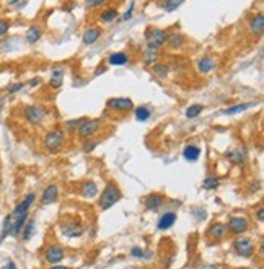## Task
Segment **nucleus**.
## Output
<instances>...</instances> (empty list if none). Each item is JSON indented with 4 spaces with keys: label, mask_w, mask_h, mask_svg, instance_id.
<instances>
[{
    "label": "nucleus",
    "mask_w": 264,
    "mask_h": 269,
    "mask_svg": "<svg viewBox=\"0 0 264 269\" xmlns=\"http://www.w3.org/2000/svg\"><path fill=\"white\" fill-rule=\"evenodd\" d=\"M65 258V251L62 246L59 245H49L46 250H44V260H46L49 265H59Z\"/></svg>",
    "instance_id": "nucleus-9"
},
{
    "label": "nucleus",
    "mask_w": 264,
    "mask_h": 269,
    "mask_svg": "<svg viewBox=\"0 0 264 269\" xmlns=\"http://www.w3.org/2000/svg\"><path fill=\"white\" fill-rule=\"evenodd\" d=\"M85 119H87V117H78V119L67 121V122H65V127L69 129V131H77V129L83 124V121H85Z\"/></svg>",
    "instance_id": "nucleus-36"
},
{
    "label": "nucleus",
    "mask_w": 264,
    "mask_h": 269,
    "mask_svg": "<svg viewBox=\"0 0 264 269\" xmlns=\"http://www.w3.org/2000/svg\"><path fill=\"white\" fill-rule=\"evenodd\" d=\"M176 220H178L176 212H173V211L165 212V214L158 218V223H157V227H158V230H168V228H171L173 225H175Z\"/></svg>",
    "instance_id": "nucleus-16"
},
{
    "label": "nucleus",
    "mask_w": 264,
    "mask_h": 269,
    "mask_svg": "<svg viewBox=\"0 0 264 269\" xmlns=\"http://www.w3.org/2000/svg\"><path fill=\"white\" fill-rule=\"evenodd\" d=\"M23 88H25V83L18 82V83H12V85H10V87L7 88V92H8V95H15V93L21 92Z\"/></svg>",
    "instance_id": "nucleus-38"
},
{
    "label": "nucleus",
    "mask_w": 264,
    "mask_h": 269,
    "mask_svg": "<svg viewBox=\"0 0 264 269\" xmlns=\"http://www.w3.org/2000/svg\"><path fill=\"white\" fill-rule=\"evenodd\" d=\"M220 186V179L217 176H207L204 181H202V188L204 189H217Z\"/></svg>",
    "instance_id": "nucleus-33"
},
{
    "label": "nucleus",
    "mask_w": 264,
    "mask_h": 269,
    "mask_svg": "<svg viewBox=\"0 0 264 269\" xmlns=\"http://www.w3.org/2000/svg\"><path fill=\"white\" fill-rule=\"evenodd\" d=\"M152 74L157 75L158 78H166L170 74V67L166 64H154L152 65Z\"/></svg>",
    "instance_id": "nucleus-32"
},
{
    "label": "nucleus",
    "mask_w": 264,
    "mask_h": 269,
    "mask_svg": "<svg viewBox=\"0 0 264 269\" xmlns=\"http://www.w3.org/2000/svg\"><path fill=\"white\" fill-rule=\"evenodd\" d=\"M258 220H260V222L264 220V211H263V207H260V209H258Z\"/></svg>",
    "instance_id": "nucleus-43"
},
{
    "label": "nucleus",
    "mask_w": 264,
    "mask_h": 269,
    "mask_svg": "<svg viewBox=\"0 0 264 269\" xmlns=\"http://www.w3.org/2000/svg\"><path fill=\"white\" fill-rule=\"evenodd\" d=\"M23 117L30 126H41L46 119V111L38 105H28L23 109Z\"/></svg>",
    "instance_id": "nucleus-4"
},
{
    "label": "nucleus",
    "mask_w": 264,
    "mask_h": 269,
    "mask_svg": "<svg viewBox=\"0 0 264 269\" xmlns=\"http://www.w3.org/2000/svg\"><path fill=\"white\" fill-rule=\"evenodd\" d=\"M184 36L181 35V33H171V35H168L166 36V46H170L171 49H179V48H183V44H184Z\"/></svg>",
    "instance_id": "nucleus-23"
},
{
    "label": "nucleus",
    "mask_w": 264,
    "mask_h": 269,
    "mask_svg": "<svg viewBox=\"0 0 264 269\" xmlns=\"http://www.w3.org/2000/svg\"><path fill=\"white\" fill-rule=\"evenodd\" d=\"M165 204V196L160 193H152L145 198V209L147 211H158Z\"/></svg>",
    "instance_id": "nucleus-13"
},
{
    "label": "nucleus",
    "mask_w": 264,
    "mask_h": 269,
    "mask_svg": "<svg viewBox=\"0 0 264 269\" xmlns=\"http://www.w3.org/2000/svg\"><path fill=\"white\" fill-rule=\"evenodd\" d=\"M36 232V223L35 220H28L25 223V227H23V230H21V238H23V242H30L31 237L35 235Z\"/></svg>",
    "instance_id": "nucleus-30"
},
{
    "label": "nucleus",
    "mask_w": 264,
    "mask_h": 269,
    "mask_svg": "<svg viewBox=\"0 0 264 269\" xmlns=\"http://www.w3.org/2000/svg\"><path fill=\"white\" fill-rule=\"evenodd\" d=\"M227 225H223L222 222H215L212 223V225L209 227V230H207V233H209V237L212 238H223L227 235Z\"/></svg>",
    "instance_id": "nucleus-22"
},
{
    "label": "nucleus",
    "mask_w": 264,
    "mask_h": 269,
    "mask_svg": "<svg viewBox=\"0 0 264 269\" xmlns=\"http://www.w3.org/2000/svg\"><path fill=\"white\" fill-rule=\"evenodd\" d=\"M248 30L253 36H261L263 31H264V15L263 13H258L255 15L253 18L250 20L248 23Z\"/></svg>",
    "instance_id": "nucleus-15"
},
{
    "label": "nucleus",
    "mask_w": 264,
    "mask_h": 269,
    "mask_svg": "<svg viewBox=\"0 0 264 269\" xmlns=\"http://www.w3.org/2000/svg\"><path fill=\"white\" fill-rule=\"evenodd\" d=\"M191 212H193L194 217L198 218V220H204V218H206V211L202 209V207H194Z\"/></svg>",
    "instance_id": "nucleus-40"
},
{
    "label": "nucleus",
    "mask_w": 264,
    "mask_h": 269,
    "mask_svg": "<svg viewBox=\"0 0 264 269\" xmlns=\"http://www.w3.org/2000/svg\"><path fill=\"white\" fill-rule=\"evenodd\" d=\"M116 18H117V10L113 8V7L105 8L103 12L100 13V21H101V23H105V25L113 23V21H116Z\"/></svg>",
    "instance_id": "nucleus-26"
},
{
    "label": "nucleus",
    "mask_w": 264,
    "mask_h": 269,
    "mask_svg": "<svg viewBox=\"0 0 264 269\" xmlns=\"http://www.w3.org/2000/svg\"><path fill=\"white\" fill-rule=\"evenodd\" d=\"M121 196H122L121 189L117 188L114 183H109V184H106V188L103 189V193H101L98 204L103 211H108L113 206H116L117 203H119Z\"/></svg>",
    "instance_id": "nucleus-2"
},
{
    "label": "nucleus",
    "mask_w": 264,
    "mask_h": 269,
    "mask_svg": "<svg viewBox=\"0 0 264 269\" xmlns=\"http://www.w3.org/2000/svg\"><path fill=\"white\" fill-rule=\"evenodd\" d=\"M64 142H65V132L60 127L51 129L43 137V147L49 154H57L59 150H62Z\"/></svg>",
    "instance_id": "nucleus-1"
},
{
    "label": "nucleus",
    "mask_w": 264,
    "mask_h": 269,
    "mask_svg": "<svg viewBox=\"0 0 264 269\" xmlns=\"http://www.w3.org/2000/svg\"><path fill=\"white\" fill-rule=\"evenodd\" d=\"M134 116L139 122H145L152 117V109L147 106H139V108H134Z\"/></svg>",
    "instance_id": "nucleus-27"
},
{
    "label": "nucleus",
    "mask_w": 264,
    "mask_h": 269,
    "mask_svg": "<svg viewBox=\"0 0 264 269\" xmlns=\"http://www.w3.org/2000/svg\"><path fill=\"white\" fill-rule=\"evenodd\" d=\"M43 36V28L41 26H30L25 35V41L28 44H36Z\"/></svg>",
    "instance_id": "nucleus-21"
},
{
    "label": "nucleus",
    "mask_w": 264,
    "mask_h": 269,
    "mask_svg": "<svg viewBox=\"0 0 264 269\" xmlns=\"http://www.w3.org/2000/svg\"><path fill=\"white\" fill-rule=\"evenodd\" d=\"M106 0H85V5L88 8H98L100 5H103Z\"/></svg>",
    "instance_id": "nucleus-41"
},
{
    "label": "nucleus",
    "mask_w": 264,
    "mask_h": 269,
    "mask_svg": "<svg viewBox=\"0 0 264 269\" xmlns=\"http://www.w3.org/2000/svg\"><path fill=\"white\" fill-rule=\"evenodd\" d=\"M101 36V30L97 26H90L85 30V33H83V38H82V41L85 46H90V44H95L100 39Z\"/></svg>",
    "instance_id": "nucleus-18"
},
{
    "label": "nucleus",
    "mask_w": 264,
    "mask_h": 269,
    "mask_svg": "<svg viewBox=\"0 0 264 269\" xmlns=\"http://www.w3.org/2000/svg\"><path fill=\"white\" fill-rule=\"evenodd\" d=\"M225 157L230 163L233 165H243L246 161V150L245 149H230L225 152Z\"/></svg>",
    "instance_id": "nucleus-14"
},
{
    "label": "nucleus",
    "mask_w": 264,
    "mask_h": 269,
    "mask_svg": "<svg viewBox=\"0 0 264 269\" xmlns=\"http://www.w3.org/2000/svg\"><path fill=\"white\" fill-rule=\"evenodd\" d=\"M233 251H235V253H237L240 258L250 260V258L255 256V245L251 243L250 238L240 237V238H237V240H233Z\"/></svg>",
    "instance_id": "nucleus-6"
},
{
    "label": "nucleus",
    "mask_w": 264,
    "mask_h": 269,
    "mask_svg": "<svg viewBox=\"0 0 264 269\" xmlns=\"http://www.w3.org/2000/svg\"><path fill=\"white\" fill-rule=\"evenodd\" d=\"M134 10H136V2L132 0V2L129 3V8L124 12V15H122V18H121V20H122V21H129V20H131V18H132V15H134Z\"/></svg>",
    "instance_id": "nucleus-37"
},
{
    "label": "nucleus",
    "mask_w": 264,
    "mask_h": 269,
    "mask_svg": "<svg viewBox=\"0 0 264 269\" xmlns=\"http://www.w3.org/2000/svg\"><path fill=\"white\" fill-rule=\"evenodd\" d=\"M60 232H62V235L67 238H77V237H82L85 228H83V223L78 220V218H69V220H65L62 225H60Z\"/></svg>",
    "instance_id": "nucleus-7"
},
{
    "label": "nucleus",
    "mask_w": 264,
    "mask_h": 269,
    "mask_svg": "<svg viewBox=\"0 0 264 269\" xmlns=\"http://www.w3.org/2000/svg\"><path fill=\"white\" fill-rule=\"evenodd\" d=\"M201 157V149L198 147V145L194 144H189L186 145V147L183 149V159L189 161V163H193V161H198Z\"/></svg>",
    "instance_id": "nucleus-19"
},
{
    "label": "nucleus",
    "mask_w": 264,
    "mask_h": 269,
    "mask_svg": "<svg viewBox=\"0 0 264 269\" xmlns=\"http://www.w3.org/2000/svg\"><path fill=\"white\" fill-rule=\"evenodd\" d=\"M166 36L168 33L165 30H160V28H147L145 30V44L150 49H160L166 44Z\"/></svg>",
    "instance_id": "nucleus-3"
},
{
    "label": "nucleus",
    "mask_w": 264,
    "mask_h": 269,
    "mask_svg": "<svg viewBox=\"0 0 264 269\" xmlns=\"http://www.w3.org/2000/svg\"><path fill=\"white\" fill-rule=\"evenodd\" d=\"M134 108H136L134 102L127 97H114L106 102V109L114 111V113H129Z\"/></svg>",
    "instance_id": "nucleus-5"
},
{
    "label": "nucleus",
    "mask_w": 264,
    "mask_h": 269,
    "mask_svg": "<svg viewBox=\"0 0 264 269\" xmlns=\"http://www.w3.org/2000/svg\"><path fill=\"white\" fill-rule=\"evenodd\" d=\"M184 2V0H165V10L166 12H175V10L178 7H181V3Z\"/></svg>",
    "instance_id": "nucleus-35"
},
{
    "label": "nucleus",
    "mask_w": 264,
    "mask_h": 269,
    "mask_svg": "<svg viewBox=\"0 0 264 269\" xmlns=\"http://www.w3.org/2000/svg\"><path fill=\"white\" fill-rule=\"evenodd\" d=\"M39 82H41L39 78H33V80L30 82V85H31V87H36V85H39Z\"/></svg>",
    "instance_id": "nucleus-44"
},
{
    "label": "nucleus",
    "mask_w": 264,
    "mask_h": 269,
    "mask_svg": "<svg viewBox=\"0 0 264 269\" xmlns=\"http://www.w3.org/2000/svg\"><path fill=\"white\" fill-rule=\"evenodd\" d=\"M10 30V23L5 18H0V38L5 36Z\"/></svg>",
    "instance_id": "nucleus-39"
},
{
    "label": "nucleus",
    "mask_w": 264,
    "mask_h": 269,
    "mask_svg": "<svg viewBox=\"0 0 264 269\" xmlns=\"http://www.w3.org/2000/svg\"><path fill=\"white\" fill-rule=\"evenodd\" d=\"M101 127V119H85L83 124L77 129V134L80 139H90L93 134H97Z\"/></svg>",
    "instance_id": "nucleus-8"
},
{
    "label": "nucleus",
    "mask_w": 264,
    "mask_h": 269,
    "mask_svg": "<svg viewBox=\"0 0 264 269\" xmlns=\"http://www.w3.org/2000/svg\"><path fill=\"white\" fill-rule=\"evenodd\" d=\"M253 106V103H238V105H233V106H228V108H225L222 111L225 116H235V114H240L243 113V111L250 109Z\"/></svg>",
    "instance_id": "nucleus-25"
},
{
    "label": "nucleus",
    "mask_w": 264,
    "mask_h": 269,
    "mask_svg": "<svg viewBox=\"0 0 264 269\" xmlns=\"http://www.w3.org/2000/svg\"><path fill=\"white\" fill-rule=\"evenodd\" d=\"M20 2H23V0H10L8 5H12V7H13V5H18Z\"/></svg>",
    "instance_id": "nucleus-46"
},
{
    "label": "nucleus",
    "mask_w": 264,
    "mask_h": 269,
    "mask_svg": "<svg viewBox=\"0 0 264 269\" xmlns=\"http://www.w3.org/2000/svg\"><path fill=\"white\" fill-rule=\"evenodd\" d=\"M59 198V186L57 184H49L44 188V191L41 194V204L43 206H51L54 204Z\"/></svg>",
    "instance_id": "nucleus-11"
},
{
    "label": "nucleus",
    "mask_w": 264,
    "mask_h": 269,
    "mask_svg": "<svg viewBox=\"0 0 264 269\" xmlns=\"http://www.w3.org/2000/svg\"><path fill=\"white\" fill-rule=\"evenodd\" d=\"M80 194L85 199H93L98 194V184L95 181H85L80 184Z\"/></svg>",
    "instance_id": "nucleus-17"
},
{
    "label": "nucleus",
    "mask_w": 264,
    "mask_h": 269,
    "mask_svg": "<svg viewBox=\"0 0 264 269\" xmlns=\"http://www.w3.org/2000/svg\"><path fill=\"white\" fill-rule=\"evenodd\" d=\"M215 69V60L212 57H201L198 60V70L201 74H211Z\"/></svg>",
    "instance_id": "nucleus-24"
},
{
    "label": "nucleus",
    "mask_w": 264,
    "mask_h": 269,
    "mask_svg": "<svg viewBox=\"0 0 264 269\" xmlns=\"http://www.w3.org/2000/svg\"><path fill=\"white\" fill-rule=\"evenodd\" d=\"M64 74H65L64 67H59V65H55L54 69L51 70L49 87L53 88V90H59L60 87H62V83H64Z\"/></svg>",
    "instance_id": "nucleus-12"
},
{
    "label": "nucleus",
    "mask_w": 264,
    "mask_h": 269,
    "mask_svg": "<svg viewBox=\"0 0 264 269\" xmlns=\"http://www.w3.org/2000/svg\"><path fill=\"white\" fill-rule=\"evenodd\" d=\"M131 256L132 258H139V260H152V258H154V251L144 250V248H140V246H132Z\"/></svg>",
    "instance_id": "nucleus-28"
},
{
    "label": "nucleus",
    "mask_w": 264,
    "mask_h": 269,
    "mask_svg": "<svg viewBox=\"0 0 264 269\" xmlns=\"http://www.w3.org/2000/svg\"><path fill=\"white\" fill-rule=\"evenodd\" d=\"M105 70H106L105 67H98V70H97V75H98V74H103Z\"/></svg>",
    "instance_id": "nucleus-47"
},
{
    "label": "nucleus",
    "mask_w": 264,
    "mask_h": 269,
    "mask_svg": "<svg viewBox=\"0 0 264 269\" xmlns=\"http://www.w3.org/2000/svg\"><path fill=\"white\" fill-rule=\"evenodd\" d=\"M2 269H18V268H16V265H15L12 260H8V261L2 266Z\"/></svg>",
    "instance_id": "nucleus-42"
},
{
    "label": "nucleus",
    "mask_w": 264,
    "mask_h": 269,
    "mask_svg": "<svg viewBox=\"0 0 264 269\" xmlns=\"http://www.w3.org/2000/svg\"><path fill=\"white\" fill-rule=\"evenodd\" d=\"M129 60H131V57H129L127 53H113L108 55V64L113 67L126 65V64H129Z\"/></svg>",
    "instance_id": "nucleus-20"
},
{
    "label": "nucleus",
    "mask_w": 264,
    "mask_h": 269,
    "mask_svg": "<svg viewBox=\"0 0 264 269\" xmlns=\"http://www.w3.org/2000/svg\"><path fill=\"white\" fill-rule=\"evenodd\" d=\"M202 269H220V268H218V266H215V265H206V266L202 268Z\"/></svg>",
    "instance_id": "nucleus-45"
},
{
    "label": "nucleus",
    "mask_w": 264,
    "mask_h": 269,
    "mask_svg": "<svg viewBox=\"0 0 264 269\" xmlns=\"http://www.w3.org/2000/svg\"><path fill=\"white\" fill-rule=\"evenodd\" d=\"M67 269H69V268H67Z\"/></svg>",
    "instance_id": "nucleus-49"
},
{
    "label": "nucleus",
    "mask_w": 264,
    "mask_h": 269,
    "mask_svg": "<svg viewBox=\"0 0 264 269\" xmlns=\"http://www.w3.org/2000/svg\"><path fill=\"white\" fill-rule=\"evenodd\" d=\"M83 141H85V142L82 144V150H83L85 154L93 152V150L97 149V147H98V144H100V142L97 141V139H92V137H90V139H83Z\"/></svg>",
    "instance_id": "nucleus-34"
},
{
    "label": "nucleus",
    "mask_w": 264,
    "mask_h": 269,
    "mask_svg": "<svg viewBox=\"0 0 264 269\" xmlns=\"http://www.w3.org/2000/svg\"><path fill=\"white\" fill-rule=\"evenodd\" d=\"M158 57H160L158 49H150V48H147V49L144 51V64H145V65H154V64H157Z\"/></svg>",
    "instance_id": "nucleus-29"
},
{
    "label": "nucleus",
    "mask_w": 264,
    "mask_h": 269,
    "mask_svg": "<svg viewBox=\"0 0 264 269\" xmlns=\"http://www.w3.org/2000/svg\"><path fill=\"white\" fill-rule=\"evenodd\" d=\"M248 228H250V222L246 217H232L227 223V230L235 233V235L245 233Z\"/></svg>",
    "instance_id": "nucleus-10"
},
{
    "label": "nucleus",
    "mask_w": 264,
    "mask_h": 269,
    "mask_svg": "<svg viewBox=\"0 0 264 269\" xmlns=\"http://www.w3.org/2000/svg\"><path fill=\"white\" fill-rule=\"evenodd\" d=\"M202 109H204V105H201V103H194V105H189L186 111H184V114H186L188 119H194V117H198L201 113H202Z\"/></svg>",
    "instance_id": "nucleus-31"
},
{
    "label": "nucleus",
    "mask_w": 264,
    "mask_h": 269,
    "mask_svg": "<svg viewBox=\"0 0 264 269\" xmlns=\"http://www.w3.org/2000/svg\"><path fill=\"white\" fill-rule=\"evenodd\" d=\"M49 269H67L65 266H51Z\"/></svg>",
    "instance_id": "nucleus-48"
}]
</instances>
